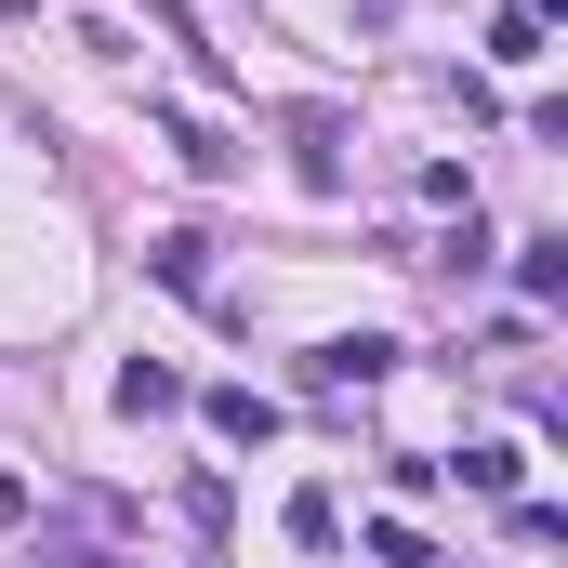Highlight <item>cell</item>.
<instances>
[{
    "label": "cell",
    "instance_id": "obj_1",
    "mask_svg": "<svg viewBox=\"0 0 568 568\" xmlns=\"http://www.w3.org/2000/svg\"><path fill=\"white\" fill-rule=\"evenodd\" d=\"M291 172H304L317 199L344 185V120H331V106H291Z\"/></svg>",
    "mask_w": 568,
    "mask_h": 568
},
{
    "label": "cell",
    "instance_id": "obj_2",
    "mask_svg": "<svg viewBox=\"0 0 568 568\" xmlns=\"http://www.w3.org/2000/svg\"><path fill=\"white\" fill-rule=\"evenodd\" d=\"M384 371H397V344H384V331H344V344H317V357H304V384H384Z\"/></svg>",
    "mask_w": 568,
    "mask_h": 568
},
{
    "label": "cell",
    "instance_id": "obj_3",
    "mask_svg": "<svg viewBox=\"0 0 568 568\" xmlns=\"http://www.w3.org/2000/svg\"><path fill=\"white\" fill-rule=\"evenodd\" d=\"M120 410H133V424H159V410H185V371H159V357H133V371H120Z\"/></svg>",
    "mask_w": 568,
    "mask_h": 568
},
{
    "label": "cell",
    "instance_id": "obj_4",
    "mask_svg": "<svg viewBox=\"0 0 568 568\" xmlns=\"http://www.w3.org/2000/svg\"><path fill=\"white\" fill-rule=\"evenodd\" d=\"M212 436H239V449H265V436H278V410H265L252 384H225V397H212Z\"/></svg>",
    "mask_w": 568,
    "mask_h": 568
},
{
    "label": "cell",
    "instance_id": "obj_5",
    "mask_svg": "<svg viewBox=\"0 0 568 568\" xmlns=\"http://www.w3.org/2000/svg\"><path fill=\"white\" fill-rule=\"evenodd\" d=\"M489 67H542V13H529V0L489 13Z\"/></svg>",
    "mask_w": 568,
    "mask_h": 568
},
{
    "label": "cell",
    "instance_id": "obj_6",
    "mask_svg": "<svg viewBox=\"0 0 568 568\" xmlns=\"http://www.w3.org/2000/svg\"><path fill=\"white\" fill-rule=\"evenodd\" d=\"M516 291L556 304V291H568V239H529V252H516Z\"/></svg>",
    "mask_w": 568,
    "mask_h": 568
},
{
    "label": "cell",
    "instance_id": "obj_7",
    "mask_svg": "<svg viewBox=\"0 0 568 568\" xmlns=\"http://www.w3.org/2000/svg\"><path fill=\"white\" fill-rule=\"evenodd\" d=\"M291 542H304V556H331V542H344V503H331V489H304V503H291Z\"/></svg>",
    "mask_w": 568,
    "mask_h": 568
},
{
    "label": "cell",
    "instance_id": "obj_8",
    "mask_svg": "<svg viewBox=\"0 0 568 568\" xmlns=\"http://www.w3.org/2000/svg\"><path fill=\"white\" fill-rule=\"evenodd\" d=\"M424 265H449V278H476V265H489V225H476V199H463V225H449V239H436Z\"/></svg>",
    "mask_w": 568,
    "mask_h": 568
},
{
    "label": "cell",
    "instance_id": "obj_9",
    "mask_svg": "<svg viewBox=\"0 0 568 568\" xmlns=\"http://www.w3.org/2000/svg\"><path fill=\"white\" fill-rule=\"evenodd\" d=\"M145 265H159L172 291H212V265H199V239H145Z\"/></svg>",
    "mask_w": 568,
    "mask_h": 568
},
{
    "label": "cell",
    "instance_id": "obj_10",
    "mask_svg": "<svg viewBox=\"0 0 568 568\" xmlns=\"http://www.w3.org/2000/svg\"><path fill=\"white\" fill-rule=\"evenodd\" d=\"M13 516H27V476H0V529H13Z\"/></svg>",
    "mask_w": 568,
    "mask_h": 568
},
{
    "label": "cell",
    "instance_id": "obj_11",
    "mask_svg": "<svg viewBox=\"0 0 568 568\" xmlns=\"http://www.w3.org/2000/svg\"><path fill=\"white\" fill-rule=\"evenodd\" d=\"M0 13H40V0H0Z\"/></svg>",
    "mask_w": 568,
    "mask_h": 568
}]
</instances>
